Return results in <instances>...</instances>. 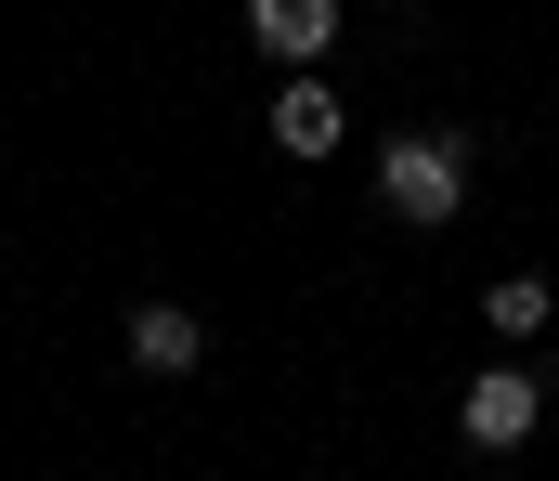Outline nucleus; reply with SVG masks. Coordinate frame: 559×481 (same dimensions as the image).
<instances>
[{
    "label": "nucleus",
    "instance_id": "f257e3e1",
    "mask_svg": "<svg viewBox=\"0 0 559 481\" xmlns=\"http://www.w3.org/2000/svg\"><path fill=\"white\" fill-rule=\"evenodd\" d=\"M378 208H391V221H417V235H442V221L468 208V144H442V131L378 144Z\"/></svg>",
    "mask_w": 559,
    "mask_h": 481
},
{
    "label": "nucleus",
    "instance_id": "f03ea898",
    "mask_svg": "<svg viewBox=\"0 0 559 481\" xmlns=\"http://www.w3.org/2000/svg\"><path fill=\"white\" fill-rule=\"evenodd\" d=\"M534 417H547L534 364H481V377L455 390V430H468V456H521V443H534Z\"/></svg>",
    "mask_w": 559,
    "mask_h": 481
},
{
    "label": "nucleus",
    "instance_id": "7ed1b4c3",
    "mask_svg": "<svg viewBox=\"0 0 559 481\" xmlns=\"http://www.w3.org/2000/svg\"><path fill=\"white\" fill-rule=\"evenodd\" d=\"M338 131H352V118H338V92H325V79H286L274 92V118H261V144H274V157H338Z\"/></svg>",
    "mask_w": 559,
    "mask_h": 481
},
{
    "label": "nucleus",
    "instance_id": "20e7f679",
    "mask_svg": "<svg viewBox=\"0 0 559 481\" xmlns=\"http://www.w3.org/2000/svg\"><path fill=\"white\" fill-rule=\"evenodd\" d=\"M131 364L143 377H195L209 364V325L182 313V300H131Z\"/></svg>",
    "mask_w": 559,
    "mask_h": 481
},
{
    "label": "nucleus",
    "instance_id": "39448f33",
    "mask_svg": "<svg viewBox=\"0 0 559 481\" xmlns=\"http://www.w3.org/2000/svg\"><path fill=\"white\" fill-rule=\"evenodd\" d=\"M248 39H261L274 65H312V52L338 39V0H248Z\"/></svg>",
    "mask_w": 559,
    "mask_h": 481
},
{
    "label": "nucleus",
    "instance_id": "423d86ee",
    "mask_svg": "<svg viewBox=\"0 0 559 481\" xmlns=\"http://www.w3.org/2000/svg\"><path fill=\"white\" fill-rule=\"evenodd\" d=\"M481 325L495 338H547V274H495L481 287Z\"/></svg>",
    "mask_w": 559,
    "mask_h": 481
}]
</instances>
